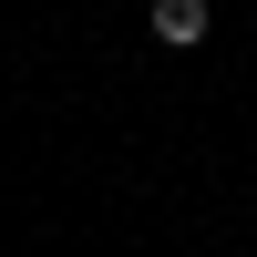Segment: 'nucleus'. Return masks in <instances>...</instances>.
Here are the masks:
<instances>
[{"instance_id": "nucleus-1", "label": "nucleus", "mask_w": 257, "mask_h": 257, "mask_svg": "<svg viewBox=\"0 0 257 257\" xmlns=\"http://www.w3.org/2000/svg\"><path fill=\"white\" fill-rule=\"evenodd\" d=\"M206 31H216V11H206V0H155V41H165V52H196Z\"/></svg>"}]
</instances>
